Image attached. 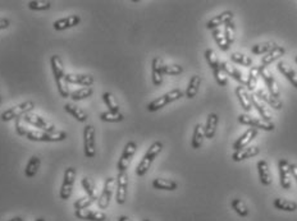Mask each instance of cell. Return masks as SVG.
Wrapping results in <instances>:
<instances>
[{
  "label": "cell",
  "instance_id": "cell-1",
  "mask_svg": "<svg viewBox=\"0 0 297 221\" xmlns=\"http://www.w3.org/2000/svg\"><path fill=\"white\" fill-rule=\"evenodd\" d=\"M50 66L51 72H53L54 79H55L56 87H58L59 95L63 98L69 97V87L68 83L66 81V72H64V64L63 61L59 55H53L50 58Z\"/></svg>",
  "mask_w": 297,
  "mask_h": 221
},
{
  "label": "cell",
  "instance_id": "cell-2",
  "mask_svg": "<svg viewBox=\"0 0 297 221\" xmlns=\"http://www.w3.org/2000/svg\"><path fill=\"white\" fill-rule=\"evenodd\" d=\"M163 147H164L163 142L155 141L154 144L148 148L146 153L143 156L141 161L138 163L137 168H136V175L144 176L146 173H148L151 164L154 163V160L157 157V155H159V153L163 151Z\"/></svg>",
  "mask_w": 297,
  "mask_h": 221
},
{
  "label": "cell",
  "instance_id": "cell-3",
  "mask_svg": "<svg viewBox=\"0 0 297 221\" xmlns=\"http://www.w3.org/2000/svg\"><path fill=\"white\" fill-rule=\"evenodd\" d=\"M25 137L32 142H62L67 138V133L63 131L58 132H44L27 129Z\"/></svg>",
  "mask_w": 297,
  "mask_h": 221
},
{
  "label": "cell",
  "instance_id": "cell-4",
  "mask_svg": "<svg viewBox=\"0 0 297 221\" xmlns=\"http://www.w3.org/2000/svg\"><path fill=\"white\" fill-rule=\"evenodd\" d=\"M183 96H185V92H183L181 88H174V90H172V91H169V92L162 95L160 97L152 100L151 103L148 105V110L151 111V113H154V111L160 110V109H163L164 106H167V105H169V104L174 103V101L180 100V98H182Z\"/></svg>",
  "mask_w": 297,
  "mask_h": 221
},
{
  "label": "cell",
  "instance_id": "cell-5",
  "mask_svg": "<svg viewBox=\"0 0 297 221\" xmlns=\"http://www.w3.org/2000/svg\"><path fill=\"white\" fill-rule=\"evenodd\" d=\"M204 56H205L206 59V63L209 64V67H210L211 71H213L216 83H218L219 86H222V87L228 85V79H227L226 74L222 71L221 62L218 61V56H216L215 51H214L213 49H208V50H205V53H204Z\"/></svg>",
  "mask_w": 297,
  "mask_h": 221
},
{
  "label": "cell",
  "instance_id": "cell-6",
  "mask_svg": "<svg viewBox=\"0 0 297 221\" xmlns=\"http://www.w3.org/2000/svg\"><path fill=\"white\" fill-rule=\"evenodd\" d=\"M35 109V103L32 100L23 101V103L18 104V105L12 106L8 110H5L2 114V120L3 122H10V120H17L21 119V116H25L26 114L31 113V111Z\"/></svg>",
  "mask_w": 297,
  "mask_h": 221
},
{
  "label": "cell",
  "instance_id": "cell-7",
  "mask_svg": "<svg viewBox=\"0 0 297 221\" xmlns=\"http://www.w3.org/2000/svg\"><path fill=\"white\" fill-rule=\"evenodd\" d=\"M74 180H76V169L69 166L64 171L63 183H62L61 191H59V198L63 199V201L69 199V197L72 196V192H73Z\"/></svg>",
  "mask_w": 297,
  "mask_h": 221
},
{
  "label": "cell",
  "instance_id": "cell-8",
  "mask_svg": "<svg viewBox=\"0 0 297 221\" xmlns=\"http://www.w3.org/2000/svg\"><path fill=\"white\" fill-rule=\"evenodd\" d=\"M239 123L244 124V126H249L254 129H262V131L273 132L275 129V126L273 122H265L260 118H255V116L247 115V114H241L239 115Z\"/></svg>",
  "mask_w": 297,
  "mask_h": 221
},
{
  "label": "cell",
  "instance_id": "cell-9",
  "mask_svg": "<svg viewBox=\"0 0 297 221\" xmlns=\"http://www.w3.org/2000/svg\"><path fill=\"white\" fill-rule=\"evenodd\" d=\"M114 184H115V179L112 178V176L105 179L102 194H100V197H97V201H96L99 210H107L108 207H109L110 201H112V197H113V192H114Z\"/></svg>",
  "mask_w": 297,
  "mask_h": 221
},
{
  "label": "cell",
  "instance_id": "cell-10",
  "mask_svg": "<svg viewBox=\"0 0 297 221\" xmlns=\"http://www.w3.org/2000/svg\"><path fill=\"white\" fill-rule=\"evenodd\" d=\"M136 151H137V144L135 141L127 142V145L125 146L122 155H121L120 160H118L117 169L118 173H122V171H127L128 166H130L132 157L135 156Z\"/></svg>",
  "mask_w": 297,
  "mask_h": 221
},
{
  "label": "cell",
  "instance_id": "cell-11",
  "mask_svg": "<svg viewBox=\"0 0 297 221\" xmlns=\"http://www.w3.org/2000/svg\"><path fill=\"white\" fill-rule=\"evenodd\" d=\"M84 151L87 158H94L96 155V146H95V127L86 126L84 128Z\"/></svg>",
  "mask_w": 297,
  "mask_h": 221
},
{
  "label": "cell",
  "instance_id": "cell-12",
  "mask_svg": "<svg viewBox=\"0 0 297 221\" xmlns=\"http://www.w3.org/2000/svg\"><path fill=\"white\" fill-rule=\"evenodd\" d=\"M115 184H117V192H115V201L118 205H125L128 194V174L127 171L118 173L115 178Z\"/></svg>",
  "mask_w": 297,
  "mask_h": 221
},
{
  "label": "cell",
  "instance_id": "cell-13",
  "mask_svg": "<svg viewBox=\"0 0 297 221\" xmlns=\"http://www.w3.org/2000/svg\"><path fill=\"white\" fill-rule=\"evenodd\" d=\"M23 122L28 123L30 126L35 127V128H38V131H44V132H56L55 131V126L53 123H50L49 120H46L43 116L37 115V114L33 113H28L23 116Z\"/></svg>",
  "mask_w": 297,
  "mask_h": 221
},
{
  "label": "cell",
  "instance_id": "cell-14",
  "mask_svg": "<svg viewBox=\"0 0 297 221\" xmlns=\"http://www.w3.org/2000/svg\"><path fill=\"white\" fill-rule=\"evenodd\" d=\"M258 68H259L260 77L263 78L265 86H267L268 93H269L270 96H273L274 98H280L281 95H280V91L277 90V82H275L274 75L270 73L269 71H267V68H265V67L259 66Z\"/></svg>",
  "mask_w": 297,
  "mask_h": 221
},
{
  "label": "cell",
  "instance_id": "cell-15",
  "mask_svg": "<svg viewBox=\"0 0 297 221\" xmlns=\"http://www.w3.org/2000/svg\"><path fill=\"white\" fill-rule=\"evenodd\" d=\"M291 163L286 158H281L278 161V174H280V184L283 189L291 188V170H290Z\"/></svg>",
  "mask_w": 297,
  "mask_h": 221
},
{
  "label": "cell",
  "instance_id": "cell-16",
  "mask_svg": "<svg viewBox=\"0 0 297 221\" xmlns=\"http://www.w3.org/2000/svg\"><path fill=\"white\" fill-rule=\"evenodd\" d=\"M231 21H233V12L232 10H226V12L221 13V14L215 15V17H213L211 19H209L208 22H206V28L208 30H216V28H219L221 26H226L227 23L231 22Z\"/></svg>",
  "mask_w": 297,
  "mask_h": 221
},
{
  "label": "cell",
  "instance_id": "cell-17",
  "mask_svg": "<svg viewBox=\"0 0 297 221\" xmlns=\"http://www.w3.org/2000/svg\"><path fill=\"white\" fill-rule=\"evenodd\" d=\"M66 81L68 85H81L85 87H91L95 82V78L91 74L68 73L66 74Z\"/></svg>",
  "mask_w": 297,
  "mask_h": 221
},
{
  "label": "cell",
  "instance_id": "cell-18",
  "mask_svg": "<svg viewBox=\"0 0 297 221\" xmlns=\"http://www.w3.org/2000/svg\"><path fill=\"white\" fill-rule=\"evenodd\" d=\"M164 63H163V59L160 56H155L151 62V79L154 86H160L163 83V77H164Z\"/></svg>",
  "mask_w": 297,
  "mask_h": 221
},
{
  "label": "cell",
  "instance_id": "cell-19",
  "mask_svg": "<svg viewBox=\"0 0 297 221\" xmlns=\"http://www.w3.org/2000/svg\"><path fill=\"white\" fill-rule=\"evenodd\" d=\"M258 134H259V131H258V129L249 128L241 137H239V138L234 141L233 150L240 151V150H242V148L247 147V145H249L250 142H252L255 138H256Z\"/></svg>",
  "mask_w": 297,
  "mask_h": 221
},
{
  "label": "cell",
  "instance_id": "cell-20",
  "mask_svg": "<svg viewBox=\"0 0 297 221\" xmlns=\"http://www.w3.org/2000/svg\"><path fill=\"white\" fill-rule=\"evenodd\" d=\"M80 23H81V17L77 14H72V15H68V17L56 19L55 22H54V28H55L56 31H64V30H68V28L76 27V26H78Z\"/></svg>",
  "mask_w": 297,
  "mask_h": 221
},
{
  "label": "cell",
  "instance_id": "cell-21",
  "mask_svg": "<svg viewBox=\"0 0 297 221\" xmlns=\"http://www.w3.org/2000/svg\"><path fill=\"white\" fill-rule=\"evenodd\" d=\"M74 216L85 221H105L107 215L103 211H92V210H76Z\"/></svg>",
  "mask_w": 297,
  "mask_h": 221
},
{
  "label": "cell",
  "instance_id": "cell-22",
  "mask_svg": "<svg viewBox=\"0 0 297 221\" xmlns=\"http://www.w3.org/2000/svg\"><path fill=\"white\" fill-rule=\"evenodd\" d=\"M256 169H258V175H259L260 183L265 187H269L273 182L272 174H270L269 164H268L265 160H260V161H258Z\"/></svg>",
  "mask_w": 297,
  "mask_h": 221
},
{
  "label": "cell",
  "instance_id": "cell-23",
  "mask_svg": "<svg viewBox=\"0 0 297 221\" xmlns=\"http://www.w3.org/2000/svg\"><path fill=\"white\" fill-rule=\"evenodd\" d=\"M259 153L260 148L258 146H247L240 151H234V153L232 155V160H233L234 163H240V161H244L246 160V158L255 157V156H258Z\"/></svg>",
  "mask_w": 297,
  "mask_h": 221
},
{
  "label": "cell",
  "instance_id": "cell-24",
  "mask_svg": "<svg viewBox=\"0 0 297 221\" xmlns=\"http://www.w3.org/2000/svg\"><path fill=\"white\" fill-rule=\"evenodd\" d=\"M221 68H222V71H223L224 74H227V75H229V77L233 78L236 82L240 83V86L246 85V81H245L244 75H242L241 72L237 69V67L232 66V64L228 63V62H222Z\"/></svg>",
  "mask_w": 297,
  "mask_h": 221
},
{
  "label": "cell",
  "instance_id": "cell-25",
  "mask_svg": "<svg viewBox=\"0 0 297 221\" xmlns=\"http://www.w3.org/2000/svg\"><path fill=\"white\" fill-rule=\"evenodd\" d=\"M285 53H286V49L283 48V46L277 45L275 48H273L272 50L269 51V53L265 54V55L263 56V58H262V64H260V66H263V67H265V68H267L268 66H270L272 63L277 62L278 59L281 58V56L285 55Z\"/></svg>",
  "mask_w": 297,
  "mask_h": 221
},
{
  "label": "cell",
  "instance_id": "cell-26",
  "mask_svg": "<svg viewBox=\"0 0 297 221\" xmlns=\"http://www.w3.org/2000/svg\"><path fill=\"white\" fill-rule=\"evenodd\" d=\"M219 123V116L216 114L210 113L206 118V124L204 127V134L208 139H213L214 136L216 133V128H218Z\"/></svg>",
  "mask_w": 297,
  "mask_h": 221
},
{
  "label": "cell",
  "instance_id": "cell-27",
  "mask_svg": "<svg viewBox=\"0 0 297 221\" xmlns=\"http://www.w3.org/2000/svg\"><path fill=\"white\" fill-rule=\"evenodd\" d=\"M255 96H256L259 100L264 101L265 104H268V105L270 106V108L275 109V110H282V101H281V98H274L273 96H270L269 93L267 92V91L264 90H258L256 92L254 93Z\"/></svg>",
  "mask_w": 297,
  "mask_h": 221
},
{
  "label": "cell",
  "instance_id": "cell-28",
  "mask_svg": "<svg viewBox=\"0 0 297 221\" xmlns=\"http://www.w3.org/2000/svg\"><path fill=\"white\" fill-rule=\"evenodd\" d=\"M64 110H66L69 115L73 116V118L76 119L77 122H80V123H85V122L87 120V118H89L86 111H85L84 109L80 108V106L74 105V104L71 103L66 104V105H64Z\"/></svg>",
  "mask_w": 297,
  "mask_h": 221
},
{
  "label": "cell",
  "instance_id": "cell-29",
  "mask_svg": "<svg viewBox=\"0 0 297 221\" xmlns=\"http://www.w3.org/2000/svg\"><path fill=\"white\" fill-rule=\"evenodd\" d=\"M234 93H236L237 98H239L240 104H241L242 109H244L246 113L251 111L252 105H251V100H250V95L247 93L246 88L244 86H237L236 90H234Z\"/></svg>",
  "mask_w": 297,
  "mask_h": 221
},
{
  "label": "cell",
  "instance_id": "cell-30",
  "mask_svg": "<svg viewBox=\"0 0 297 221\" xmlns=\"http://www.w3.org/2000/svg\"><path fill=\"white\" fill-rule=\"evenodd\" d=\"M277 69L281 72V73L285 75L286 79H287L288 82L293 86V87L297 88V73L293 71L292 68H291L290 66H288L287 63H285V62H278Z\"/></svg>",
  "mask_w": 297,
  "mask_h": 221
},
{
  "label": "cell",
  "instance_id": "cell-31",
  "mask_svg": "<svg viewBox=\"0 0 297 221\" xmlns=\"http://www.w3.org/2000/svg\"><path fill=\"white\" fill-rule=\"evenodd\" d=\"M152 188L159 189V191H175L178 188V183L174 180H170V179H163V178H156L152 180L151 183Z\"/></svg>",
  "mask_w": 297,
  "mask_h": 221
},
{
  "label": "cell",
  "instance_id": "cell-32",
  "mask_svg": "<svg viewBox=\"0 0 297 221\" xmlns=\"http://www.w3.org/2000/svg\"><path fill=\"white\" fill-rule=\"evenodd\" d=\"M250 100H251V105H252V108H255L256 109V111L258 113L260 114V116L263 118V120H265V122H272V114L268 111V109L265 108V105L264 104L262 103V101L259 100V98L256 97L255 95H250Z\"/></svg>",
  "mask_w": 297,
  "mask_h": 221
},
{
  "label": "cell",
  "instance_id": "cell-33",
  "mask_svg": "<svg viewBox=\"0 0 297 221\" xmlns=\"http://www.w3.org/2000/svg\"><path fill=\"white\" fill-rule=\"evenodd\" d=\"M201 77L199 74H195L192 75V77L190 78V82H188V86L187 88H186V97L187 98H193L196 95H197L199 92V88H200V85H201Z\"/></svg>",
  "mask_w": 297,
  "mask_h": 221
},
{
  "label": "cell",
  "instance_id": "cell-34",
  "mask_svg": "<svg viewBox=\"0 0 297 221\" xmlns=\"http://www.w3.org/2000/svg\"><path fill=\"white\" fill-rule=\"evenodd\" d=\"M273 206L277 210L286 212H295L297 211V204L295 201H290V199L285 198H275L273 201Z\"/></svg>",
  "mask_w": 297,
  "mask_h": 221
},
{
  "label": "cell",
  "instance_id": "cell-35",
  "mask_svg": "<svg viewBox=\"0 0 297 221\" xmlns=\"http://www.w3.org/2000/svg\"><path fill=\"white\" fill-rule=\"evenodd\" d=\"M204 138H205V134H204V127L200 123L196 124L195 128H193L192 133V139H191V146L193 150H199L203 145Z\"/></svg>",
  "mask_w": 297,
  "mask_h": 221
},
{
  "label": "cell",
  "instance_id": "cell-36",
  "mask_svg": "<svg viewBox=\"0 0 297 221\" xmlns=\"http://www.w3.org/2000/svg\"><path fill=\"white\" fill-rule=\"evenodd\" d=\"M41 165V158L38 156H32V157L28 160L27 165H26L25 169V174L27 178H33V176L37 174L38 169H40Z\"/></svg>",
  "mask_w": 297,
  "mask_h": 221
},
{
  "label": "cell",
  "instance_id": "cell-37",
  "mask_svg": "<svg viewBox=\"0 0 297 221\" xmlns=\"http://www.w3.org/2000/svg\"><path fill=\"white\" fill-rule=\"evenodd\" d=\"M92 93H94V90L92 87H82L80 90L73 91V92L69 93V98L73 101H82L86 100V98L91 97Z\"/></svg>",
  "mask_w": 297,
  "mask_h": 221
},
{
  "label": "cell",
  "instance_id": "cell-38",
  "mask_svg": "<svg viewBox=\"0 0 297 221\" xmlns=\"http://www.w3.org/2000/svg\"><path fill=\"white\" fill-rule=\"evenodd\" d=\"M211 36H213L214 41H215L216 45L219 46V49H221L222 51H228L229 50L231 45H229V44L227 43L226 37H224L223 31H222L221 28H216V30H213V32H211Z\"/></svg>",
  "mask_w": 297,
  "mask_h": 221
},
{
  "label": "cell",
  "instance_id": "cell-39",
  "mask_svg": "<svg viewBox=\"0 0 297 221\" xmlns=\"http://www.w3.org/2000/svg\"><path fill=\"white\" fill-rule=\"evenodd\" d=\"M277 44L273 43V41H268V43H260L256 44L251 48V53L255 55H265V54L269 53L273 48H275Z\"/></svg>",
  "mask_w": 297,
  "mask_h": 221
},
{
  "label": "cell",
  "instance_id": "cell-40",
  "mask_svg": "<svg viewBox=\"0 0 297 221\" xmlns=\"http://www.w3.org/2000/svg\"><path fill=\"white\" fill-rule=\"evenodd\" d=\"M260 74H259V68L258 67H251L249 71V77H247L246 81V87L249 91H255L258 86V79H259Z\"/></svg>",
  "mask_w": 297,
  "mask_h": 221
},
{
  "label": "cell",
  "instance_id": "cell-41",
  "mask_svg": "<svg viewBox=\"0 0 297 221\" xmlns=\"http://www.w3.org/2000/svg\"><path fill=\"white\" fill-rule=\"evenodd\" d=\"M100 120L107 122V123H120V122L125 120V115L122 113H112V111H104L100 113Z\"/></svg>",
  "mask_w": 297,
  "mask_h": 221
},
{
  "label": "cell",
  "instance_id": "cell-42",
  "mask_svg": "<svg viewBox=\"0 0 297 221\" xmlns=\"http://www.w3.org/2000/svg\"><path fill=\"white\" fill-rule=\"evenodd\" d=\"M231 206H232V209H233V211L236 212V214L239 215V216H241V217H247V216H249V214H250L249 209H247L246 205H245L244 202H242L240 198H233V199H232Z\"/></svg>",
  "mask_w": 297,
  "mask_h": 221
},
{
  "label": "cell",
  "instance_id": "cell-43",
  "mask_svg": "<svg viewBox=\"0 0 297 221\" xmlns=\"http://www.w3.org/2000/svg\"><path fill=\"white\" fill-rule=\"evenodd\" d=\"M103 101L105 103L107 108H109V111H112V113H120V105H118L117 100H115L112 92L103 93Z\"/></svg>",
  "mask_w": 297,
  "mask_h": 221
},
{
  "label": "cell",
  "instance_id": "cell-44",
  "mask_svg": "<svg viewBox=\"0 0 297 221\" xmlns=\"http://www.w3.org/2000/svg\"><path fill=\"white\" fill-rule=\"evenodd\" d=\"M96 201H97V198H91V197H89V196H85L77 199V201L73 204V207H74V210H86V209H89L91 205H94Z\"/></svg>",
  "mask_w": 297,
  "mask_h": 221
},
{
  "label": "cell",
  "instance_id": "cell-45",
  "mask_svg": "<svg viewBox=\"0 0 297 221\" xmlns=\"http://www.w3.org/2000/svg\"><path fill=\"white\" fill-rule=\"evenodd\" d=\"M231 61L233 62V63L240 64V66L252 67V59L249 58V56L244 55V54H241V53H232Z\"/></svg>",
  "mask_w": 297,
  "mask_h": 221
},
{
  "label": "cell",
  "instance_id": "cell-46",
  "mask_svg": "<svg viewBox=\"0 0 297 221\" xmlns=\"http://www.w3.org/2000/svg\"><path fill=\"white\" fill-rule=\"evenodd\" d=\"M82 188L86 192V196L91 197V198H97L96 191H95V183L89 178H82L81 180Z\"/></svg>",
  "mask_w": 297,
  "mask_h": 221
},
{
  "label": "cell",
  "instance_id": "cell-47",
  "mask_svg": "<svg viewBox=\"0 0 297 221\" xmlns=\"http://www.w3.org/2000/svg\"><path fill=\"white\" fill-rule=\"evenodd\" d=\"M28 8L31 10H38V12H43V10H48L51 8V3L50 2H44V0H32V2L27 3Z\"/></svg>",
  "mask_w": 297,
  "mask_h": 221
},
{
  "label": "cell",
  "instance_id": "cell-48",
  "mask_svg": "<svg viewBox=\"0 0 297 221\" xmlns=\"http://www.w3.org/2000/svg\"><path fill=\"white\" fill-rule=\"evenodd\" d=\"M234 31H236V25H234L233 21L228 22L224 27V37H226L227 43L231 45V44L234 43Z\"/></svg>",
  "mask_w": 297,
  "mask_h": 221
},
{
  "label": "cell",
  "instance_id": "cell-49",
  "mask_svg": "<svg viewBox=\"0 0 297 221\" xmlns=\"http://www.w3.org/2000/svg\"><path fill=\"white\" fill-rule=\"evenodd\" d=\"M163 72L167 75H178L183 73V67L178 66V64H169V66H164Z\"/></svg>",
  "mask_w": 297,
  "mask_h": 221
},
{
  "label": "cell",
  "instance_id": "cell-50",
  "mask_svg": "<svg viewBox=\"0 0 297 221\" xmlns=\"http://www.w3.org/2000/svg\"><path fill=\"white\" fill-rule=\"evenodd\" d=\"M9 26H10V19H8V18H4V17L0 18V30H7Z\"/></svg>",
  "mask_w": 297,
  "mask_h": 221
},
{
  "label": "cell",
  "instance_id": "cell-51",
  "mask_svg": "<svg viewBox=\"0 0 297 221\" xmlns=\"http://www.w3.org/2000/svg\"><path fill=\"white\" fill-rule=\"evenodd\" d=\"M290 170H291V175L295 178L296 183H297V165L296 164H291L290 165Z\"/></svg>",
  "mask_w": 297,
  "mask_h": 221
},
{
  "label": "cell",
  "instance_id": "cell-52",
  "mask_svg": "<svg viewBox=\"0 0 297 221\" xmlns=\"http://www.w3.org/2000/svg\"><path fill=\"white\" fill-rule=\"evenodd\" d=\"M118 221H131L130 217L126 216V215H122V216L118 217Z\"/></svg>",
  "mask_w": 297,
  "mask_h": 221
},
{
  "label": "cell",
  "instance_id": "cell-53",
  "mask_svg": "<svg viewBox=\"0 0 297 221\" xmlns=\"http://www.w3.org/2000/svg\"><path fill=\"white\" fill-rule=\"evenodd\" d=\"M8 221H23V219L21 216H15V217H13V219H10Z\"/></svg>",
  "mask_w": 297,
  "mask_h": 221
},
{
  "label": "cell",
  "instance_id": "cell-54",
  "mask_svg": "<svg viewBox=\"0 0 297 221\" xmlns=\"http://www.w3.org/2000/svg\"><path fill=\"white\" fill-rule=\"evenodd\" d=\"M35 221H46V220L44 219V217H37V219H36Z\"/></svg>",
  "mask_w": 297,
  "mask_h": 221
},
{
  "label": "cell",
  "instance_id": "cell-55",
  "mask_svg": "<svg viewBox=\"0 0 297 221\" xmlns=\"http://www.w3.org/2000/svg\"><path fill=\"white\" fill-rule=\"evenodd\" d=\"M143 221H151V220H149V219H144Z\"/></svg>",
  "mask_w": 297,
  "mask_h": 221
},
{
  "label": "cell",
  "instance_id": "cell-56",
  "mask_svg": "<svg viewBox=\"0 0 297 221\" xmlns=\"http://www.w3.org/2000/svg\"><path fill=\"white\" fill-rule=\"evenodd\" d=\"M295 62H296V64H297V55H296V58H295Z\"/></svg>",
  "mask_w": 297,
  "mask_h": 221
},
{
  "label": "cell",
  "instance_id": "cell-57",
  "mask_svg": "<svg viewBox=\"0 0 297 221\" xmlns=\"http://www.w3.org/2000/svg\"><path fill=\"white\" fill-rule=\"evenodd\" d=\"M0 103H2V96H0Z\"/></svg>",
  "mask_w": 297,
  "mask_h": 221
}]
</instances>
